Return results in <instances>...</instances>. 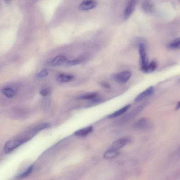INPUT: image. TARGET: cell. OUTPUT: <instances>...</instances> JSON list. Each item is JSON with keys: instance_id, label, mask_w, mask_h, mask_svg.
Returning a JSON list of instances; mask_svg holds the SVG:
<instances>
[{"instance_id": "ba28073f", "label": "cell", "mask_w": 180, "mask_h": 180, "mask_svg": "<svg viewBox=\"0 0 180 180\" xmlns=\"http://www.w3.org/2000/svg\"><path fill=\"white\" fill-rule=\"evenodd\" d=\"M154 92V88L152 86H151L139 94L135 98V101L136 102H138L143 100L146 98L152 95Z\"/></svg>"}, {"instance_id": "4fadbf2b", "label": "cell", "mask_w": 180, "mask_h": 180, "mask_svg": "<svg viewBox=\"0 0 180 180\" xmlns=\"http://www.w3.org/2000/svg\"><path fill=\"white\" fill-rule=\"evenodd\" d=\"M74 77L73 75L66 74H59L57 77L58 82L61 83H66L73 80Z\"/></svg>"}, {"instance_id": "277c9868", "label": "cell", "mask_w": 180, "mask_h": 180, "mask_svg": "<svg viewBox=\"0 0 180 180\" xmlns=\"http://www.w3.org/2000/svg\"><path fill=\"white\" fill-rule=\"evenodd\" d=\"M147 102L144 103L136 107L132 112L125 116L123 117L122 120L124 121H127L135 118L136 115L138 114L139 113H140L146 107L147 105Z\"/></svg>"}, {"instance_id": "d4e9b609", "label": "cell", "mask_w": 180, "mask_h": 180, "mask_svg": "<svg viewBox=\"0 0 180 180\" xmlns=\"http://www.w3.org/2000/svg\"><path fill=\"white\" fill-rule=\"evenodd\" d=\"M180 107V102L179 101L176 106L175 110L178 111Z\"/></svg>"}, {"instance_id": "d6986e66", "label": "cell", "mask_w": 180, "mask_h": 180, "mask_svg": "<svg viewBox=\"0 0 180 180\" xmlns=\"http://www.w3.org/2000/svg\"><path fill=\"white\" fill-rule=\"evenodd\" d=\"M98 95L95 93H89L80 96L79 99L85 100H93L97 98Z\"/></svg>"}, {"instance_id": "5b68a950", "label": "cell", "mask_w": 180, "mask_h": 180, "mask_svg": "<svg viewBox=\"0 0 180 180\" xmlns=\"http://www.w3.org/2000/svg\"><path fill=\"white\" fill-rule=\"evenodd\" d=\"M137 3L136 1H130L128 3L124 11V17L125 19H128L134 12Z\"/></svg>"}, {"instance_id": "7c38bea8", "label": "cell", "mask_w": 180, "mask_h": 180, "mask_svg": "<svg viewBox=\"0 0 180 180\" xmlns=\"http://www.w3.org/2000/svg\"><path fill=\"white\" fill-rule=\"evenodd\" d=\"M131 106V105L130 104H127V105L124 107L118 110V111L108 115L107 117L109 118H117L125 113L130 108Z\"/></svg>"}, {"instance_id": "30bf717a", "label": "cell", "mask_w": 180, "mask_h": 180, "mask_svg": "<svg viewBox=\"0 0 180 180\" xmlns=\"http://www.w3.org/2000/svg\"><path fill=\"white\" fill-rule=\"evenodd\" d=\"M129 140L126 138H121L118 139L113 143L110 150L117 151L125 146L128 143Z\"/></svg>"}, {"instance_id": "8992f818", "label": "cell", "mask_w": 180, "mask_h": 180, "mask_svg": "<svg viewBox=\"0 0 180 180\" xmlns=\"http://www.w3.org/2000/svg\"><path fill=\"white\" fill-rule=\"evenodd\" d=\"M150 126V122L149 119L146 118L139 119L135 122L133 127L136 130H144L148 128Z\"/></svg>"}, {"instance_id": "2e32d148", "label": "cell", "mask_w": 180, "mask_h": 180, "mask_svg": "<svg viewBox=\"0 0 180 180\" xmlns=\"http://www.w3.org/2000/svg\"><path fill=\"white\" fill-rule=\"evenodd\" d=\"M119 153L117 151L109 149L104 153V158L107 159H110L117 157Z\"/></svg>"}, {"instance_id": "603a6c76", "label": "cell", "mask_w": 180, "mask_h": 180, "mask_svg": "<svg viewBox=\"0 0 180 180\" xmlns=\"http://www.w3.org/2000/svg\"><path fill=\"white\" fill-rule=\"evenodd\" d=\"M48 71L46 69H43L39 72L37 75V77L39 79H42L47 77L48 75Z\"/></svg>"}, {"instance_id": "44dd1931", "label": "cell", "mask_w": 180, "mask_h": 180, "mask_svg": "<svg viewBox=\"0 0 180 180\" xmlns=\"http://www.w3.org/2000/svg\"><path fill=\"white\" fill-rule=\"evenodd\" d=\"M83 59L81 58L75 59L69 61H67L65 64V65L66 66H71L80 64L82 63Z\"/></svg>"}, {"instance_id": "7a4b0ae2", "label": "cell", "mask_w": 180, "mask_h": 180, "mask_svg": "<svg viewBox=\"0 0 180 180\" xmlns=\"http://www.w3.org/2000/svg\"><path fill=\"white\" fill-rule=\"evenodd\" d=\"M139 52L140 55V69L146 66L149 63L148 57L146 52V48L143 43L139 45Z\"/></svg>"}, {"instance_id": "6da1fadb", "label": "cell", "mask_w": 180, "mask_h": 180, "mask_svg": "<svg viewBox=\"0 0 180 180\" xmlns=\"http://www.w3.org/2000/svg\"><path fill=\"white\" fill-rule=\"evenodd\" d=\"M32 137L28 132L24 135L8 141L5 144L4 146L5 153H8L11 152L21 145L30 140Z\"/></svg>"}, {"instance_id": "cb8c5ba5", "label": "cell", "mask_w": 180, "mask_h": 180, "mask_svg": "<svg viewBox=\"0 0 180 180\" xmlns=\"http://www.w3.org/2000/svg\"><path fill=\"white\" fill-rule=\"evenodd\" d=\"M49 93V90L46 89H43L40 92V94L43 97L46 96Z\"/></svg>"}, {"instance_id": "52a82bcc", "label": "cell", "mask_w": 180, "mask_h": 180, "mask_svg": "<svg viewBox=\"0 0 180 180\" xmlns=\"http://www.w3.org/2000/svg\"><path fill=\"white\" fill-rule=\"evenodd\" d=\"M97 2L93 0H87L81 3L79 6V9L82 11L91 10L97 6Z\"/></svg>"}, {"instance_id": "8fae6325", "label": "cell", "mask_w": 180, "mask_h": 180, "mask_svg": "<svg viewBox=\"0 0 180 180\" xmlns=\"http://www.w3.org/2000/svg\"><path fill=\"white\" fill-rule=\"evenodd\" d=\"M157 62L155 61H153L150 63H148V64L145 67L140 69L141 71L145 73H150L155 71L157 68Z\"/></svg>"}, {"instance_id": "484cf974", "label": "cell", "mask_w": 180, "mask_h": 180, "mask_svg": "<svg viewBox=\"0 0 180 180\" xmlns=\"http://www.w3.org/2000/svg\"><path fill=\"white\" fill-rule=\"evenodd\" d=\"M103 86L106 88H109V86L108 85V84L106 83H103Z\"/></svg>"}, {"instance_id": "ac0fdd59", "label": "cell", "mask_w": 180, "mask_h": 180, "mask_svg": "<svg viewBox=\"0 0 180 180\" xmlns=\"http://www.w3.org/2000/svg\"><path fill=\"white\" fill-rule=\"evenodd\" d=\"M50 126V124L48 123L43 124L37 126L31 130L32 132L34 135H35L38 133L42 131L43 130L48 128Z\"/></svg>"}, {"instance_id": "e0dca14e", "label": "cell", "mask_w": 180, "mask_h": 180, "mask_svg": "<svg viewBox=\"0 0 180 180\" xmlns=\"http://www.w3.org/2000/svg\"><path fill=\"white\" fill-rule=\"evenodd\" d=\"M2 93L8 98H13L16 95V93L13 89L9 88H5L2 90Z\"/></svg>"}, {"instance_id": "9c48e42d", "label": "cell", "mask_w": 180, "mask_h": 180, "mask_svg": "<svg viewBox=\"0 0 180 180\" xmlns=\"http://www.w3.org/2000/svg\"><path fill=\"white\" fill-rule=\"evenodd\" d=\"M67 61V59L64 56H59L54 58L49 62V65L52 67H56L65 63Z\"/></svg>"}, {"instance_id": "3957f363", "label": "cell", "mask_w": 180, "mask_h": 180, "mask_svg": "<svg viewBox=\"0 0 180 180\" xmlns=\"http://www.w3.org/2000/svg\"><path fill=\"white\" fill-rule=\"evenodd\" d=\"M131 76V74L130 71H126L113 75L112 78L118 82L124 83L129 80Z\"/></svg>"}, {"instance_id": "ffe728a7", "label": "cell", "mask_w": 180, "mask_h": 180, "mask_svg": "<svg viewBox=\"0 0 180 180\" xmlns=\"http://www.w3.org/2000/svg\"><path fill=\"white\" fill-rule=\"evenodd\" d=\"M180 40L179 38H177L168 45V47L171 49H180Z\"/></svg>"}, {"instance_id": "7402d4cb", "label": "cell", "mask_w": 180, "mask_h": 180, "mask_svg": "<svg viewBox=\"0 0 180 180\" xmlns=\"http://www.w3.org/2000/svg\"><path fill=\"white\" fill-rule=\"evenodd\" d=\"M33 169V166H30L29 167L28 169L25 171V172L21 174H20V175L17 176V178L19 179H21L27 177L32 172Z\"/></svg>"}, {"instance_id": "9a60e30c", "label": "cell", "mask_w": 180, "mask_h": 180, "mask_svg": "<svg viewBox=\"0 0 180 180\" xmlns=\"http://www.w3.org/2000/svg\"><path fill=\"white\" fill-rule=\"evenodd\" d=\"M142 7L144 10L147 13H152L154 10L153 3L149 1H143L142 3Z\"/></svg>"}, {"instance_id": "5bb4252c", "label": "cell", "mask_w": 180, "mask_h": 180, "mask_svg": "<svg viewBox=\"0 0 180 180\" xmlns=\"http://www.w3.org/2000/svg\"><path fill=\"white\" fill-rule=\"evenodd\" d=\"M93 128L89 126L82 129L77 130L74 133L75 135L79 136H85L89 135L92 131Z\"/></svg>"}]
</instances>
